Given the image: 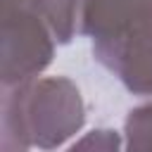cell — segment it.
<instances>
[{"instance_id":"cell-6","label":"cell","mask_w":152,"mask_h":152,"mask_svg":"<svg viewBox=\"0 0 152 152\" xmlns=\"http://www.w3.org/2000/svg\"><path fill=\"white\" fill-rule=\"evenodd\" d=\"M69 152H119V135L116 131H93Z\"/></svg>"},{"instance_id":"cell-1","label":"cell","mask_w":152,"mask_h":152,"mask_svg":"<svg viewBox=\"0 0 152 152\" xmlns=\"http://www.w3.org/2000/svg\"><path fill=\"white\" fill-rule=\"evenodd\" d=\"M81 31L131 93H152V0H86Z\"/></svg>"},{"instance_id":"cell-4","label":"cell","mask_w":152,"mask_h":152,"mask_svg":"<svg viewBox=\"0 0 152 152\" xmlns=\"http://www.w3.org/2000/svg\"><path fill=\"white\" fill-rule=\"evenodd\" d=\"M31 7L50 31L57 36L59 43H69L76 28H81V12L86 0H28Z\"/></svg>"},{"instance_id":"cell-5","label":"cell","mask_w":152,"mask_h":152,"mask_svg":"<svg viewBox=\"0 0 152 152\" xmlns=\"http://www.w3.org/2000/svg\"><path fill=\"white\" fill-rule=\"evenodd\" d=\"M126 152H152V102L135 107L128 114Z\"/></svg>"},{"instance_id":"cell-7","label":"cell","mask_w":152,"mask_h":152,"mask_svg":"<svg viewBox=\"0 0 152 152\" xmlns=\"http://www.w3.org/2000/svg\"><path fill=\"white\" fill-rule=\"evenodd\" d=\"M28 0H2V10H10V7H17V5H26Z\"/></svg>"},{"instance_id":"cell-3","label":"cell","mask_w":152,"mask_h":152,"mask_svg":"<svg viewBox=\"0 0 152 152\" xmlns=\"http://www.w3.org/2000/svg\"><path fill=\"white\" fill-rule=\"evenodd\" d=\"M50 59L52 40L31 2L2 10V88L31 83Z\"/></svg>"},{"instance_id":"cell-2","label":"cell","mask_w":152,"mask_h":152,"mask_svg":"<svg viewBox=\"0 0 152 152\" xmlns=\"http://www.w3.org/2000/svg\"><path fill=\"white\" fill-rule=\"evenodd\" d=\"M83 124V102L69 78H43L5 88L2 152H26L28 145L52 150Z\"/></svg>"}]
</instances>
